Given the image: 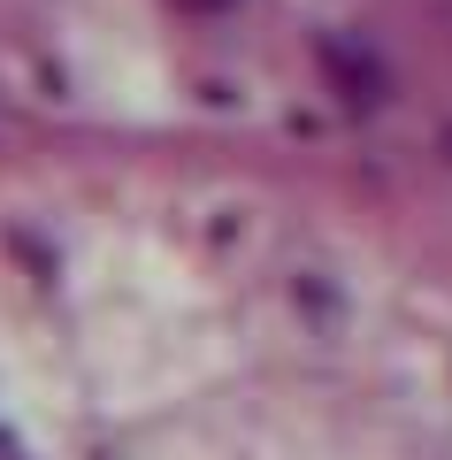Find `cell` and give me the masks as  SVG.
<instances>
[{
  "label": "cell",
  "mask_w": 452,
  "mask_h": 460,
  "mask_svg": "<svg viewBox=\"0 0 452 460\" xmlns=\"http://www.w3.org/2000/svg\"><path fill=\"white\" fill-rule=\"evenodd\" d=\"M192 8H230V0H192Z\"/></svg>",
  "instance_id": "obj_2"
},
{
  "label": "cell",
  "mask_w": 452,
  "mask_h": 460,
  "mask_svg": "<svg viewBox=\"0 0 452 460\" xmlns=\"http://www.w3.org/2000/svg\"><path fill=\"white\" fill-rule=\"evenodd\" d=\"M323 62H330V77L345 84L353 108H376V100H384V69H376V54H353L345 39H323Z\"/></svg>",
  "instance_id": "obj_1"
}]
</instances>
